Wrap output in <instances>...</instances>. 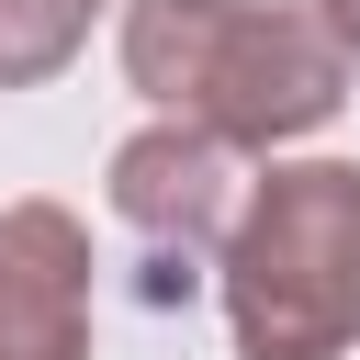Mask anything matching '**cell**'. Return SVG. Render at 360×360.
Listing matches in <instances>:
<instances>
[{
    "instance_id": "6da1fadb",
    "label": "cell",
    "mask_w": 360,
    "mask_h": 360,
    "mask_svg": "<svg viewBox=\"0 0 360 360\" xmlns=\"http://www.w3.org/2000/svg\"><path fill=\"white\" fill-rule=\"evenodd\" d=\"M124 79L236 158H270L349 101L338 34L292 0H124Z\"/></svg>"
},
{
    "instance_id": "8992f818",
    "label": "cell",
    "mask_w": 360,
    "mask_h": 360,
    "mask_svg": "<svg viewBox=\"0 0 360 360\" xmlns=\"http://www.w3.org/2000/svg\"><path fill=\"white\" fill-rule=\"evenodd\" d=\"M315 22L338 34V56H360V0H315Z\"/></svg>"
},
{
    "instance_id": "277c9868",
    "label": "cell",
    "mask_w": 360,
    "mask_h": 360,
    "mask_svg": "<svg viewBox=\"0 0 360 360\" xmlns=\"http://www.w3.org/2000/svg\"><path fill=\"white\" fill-rule=\"evenodd\" d=\"M112 214L146 236V248H202V236H225V214H236V146H214V135H191V124H146V135H124L112 146Z\"/></svg>"
},
{
    "instance_id": "5b68a950",
    "label": "cell",
    "mask_w": 360,
    "mask_h": 360,
    "mask_svg": "<svg viewBox=\"0 0 360 360\" xmlns=\"http://www.w3.org/2000/svg\"><path fill=\"white\" fill-rule=\"evenodd\" d=\"M101 0H0V90H45L90 45Z\"/></svg>"
},
{
    "instance_id": "7a4b0ae2",
    "label": "cell",
    "mask_w": 360,
    "mask_h": 360,
    "mask_svg": "<svg viewBox=\"0 0 360 360\" xmlns=\"http://www.w3.org/2000/svg\"><path fill=\"white\" fill-rule=\"evenodd\" d=\"M236 360H349L360 338V158H270L225 214Z\"/></svg>"
},
{
    "instance_id": "3957f363",
    "label": "cell",
    "mask_w": 360,
    "mask_h": 360,
    "mask_svg": "<svg viewBox=\"0 0 360 360\" xmlns=\"http://www.w3.org/2000/svg\"><path fill=\"white\" fill-rule=\"evenodd\" d=\"M0 360H90V225L45 191L0 214Z\"/></svg>"
}]
</instances>
